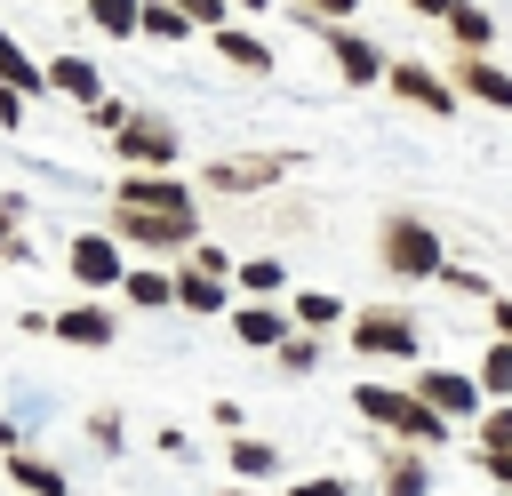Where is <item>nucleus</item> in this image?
Here are the masks:
<instances>
[{"instance_id": "9b49d317", "label": "nucleus", "mask_w": 512, "mask_h": 496, "mask_svg": "<svg viewBox=\"0 0 512 496\" xmlns=\"http://www.w3.org/2000/svg\"><path fill=\"white\" fill-rule=\"evenodd\" d=\"M200 176H184V168H120V184H112V200H128V208H168V216H200Z\"/></svg>"}, {"instance_id": "c756f323", "label": "nucleus", "mask_w": 512, "mask_h": 496, "mask_svg": "<svg viewBox=\"0 0 512 496\" xmlns=\"http://www.w3.org/2000/svg\"><path fill=\"white\" fill-rule=\"evenodd\" d=\"M232 280H240L248 296H280V288H288V264H280V256H248Z\"/></svg>"}, {"instance_id": "0eeeda50", "label": "nucleus", "mask_w": 512, "mask_h": 496, "mask_svg": "<svg viewBox=\"0 0 512 496\" xmlns=\"http://www.w3.org/2000/svg\"><path fill=\"white\" fill-rule=\"evenodd\" d=\"M64 280H72V288H120V280H128V240H120L112 224L72 232V240H64Z\"/></svg>"}, {"instance_id": "e433bc0d", "label": "nucleus", "mask_w": 512, "mask_h": 496, "mask_svg": "<svg viewBox=\"0 0 512 496\" xmlns=\"http://www.w3.org/2000/svg\"><path fill=\"white\" fill-rule=\"evenodd\" d=\"M192 264H208V272H224V280H232V272H240V264H232V256H224V248H216V240H200V248H192Z\"/></svg>"}, {"instance_id": "b1692460", "label": "nucleus", "mask_w": 512, "mask_h": 496, "mask_svg": "<svg viewBox=\"0 0 512 496\" xmlns=\"http://www.w3.org/2000/svg\"><path fill=\"white\" fill-rule=\"evenodd\" d=\"M104 40H144V0H80Z\"/></svg>"}, {"instance_id": "2f4dec72", "label": "nucleus", "mask_w": 512, "mask_h": 496, "mask_svg": "<svg viewBox=\"0 0 512 496\" xmlns=\"http://www.w3.org/2000/svg\"><path fill=\"white\" fill-rule=\"evenodd\" d=\"M80 112H88V128H96V136H120L136 104H120V96H96V104H80Z\"/></svg>"}, {"instance_id": "ddd939ff", "label": "nucleus", "mask_w": 512, "mask_h": 496, "mask_svg": "<svg viewBox=\"0 0 512 496\" xmlns=\"http://www.w3.org/2000/svg\"><path fill=\"white\" fill-rule=\"evenodd\" d=\"M456 88L472 96V104H488V112H512V72L496 64V48H456Z\"/></svg>"}, {"instance_id": "f257e3e1", "label": "nucleus", "mask_w": 512, "mask_h": 496, "mask_svg": "<svg viewBox=\"0 0 512 496\" xmlns=\"http://www.w3.org/2000/svg\"><path fill=\"white\" fill-rule=\"evenodd\" d=\"M352 416L376 424L384 440H416V448H448V416L416 392V384H384V376H360L352 384Z\"/></svg>"}, {"instance_id": "473e14b6", "label": "nucleus", "mask_w": 512, "mask_h": 496, "mask_svg": "<svg viewBox=\"0 0 512 496\" xmlns=\"http://www.w3.org/2000/svg\"><path fill=\"white\" fill-rule=\"evenodd\" d=\"M88 448H96V456H120V448H128V432H120V416H112V408H96V416H88Z\"/></svg>"}, {"instance_id": "412c9836", "label": "nucleus", "mask_w": 512, "mask_h": 496, "mask_svg": "<svg viewBox=\"0 0 512 496\" xmlns=\"http://www.w3.org/2000/svg\"><path fill=\"white\" fill-rule=\"evenodd\" d=\"M120 296H128L136 312H168V304H176V272H168V264H128Z\"/></svg>"}, {"instance_id": "a18cd8bd", "label": "nucleus", "mask_w": 512, "mask_h": 496, "mask_svg": "<svg viewBox=\"0 0 512 496\" xmlns=\"http://www.w3.org/2000/svg\"><path fill=\"white\" fill-rule=\"evenodd\" d=\"M8 240H16V224H8V216H0V264H8Z\"/></svg>"}, {"instance_id": "c03bdc74", "label": "nucleus", "mask_w": 512, "mask_h": 496, "mask_svg": "<svg viewBox=\"0 0 512 496\" xmlns=\"http://www.w3.org/2000/svg\"><path fill=\"white\" fill-rule=\"evenodd\" d=\"M232 8H240V16H264V8H272V0H232Z\"/></svg>"}, {"instance_id": "f704fd0d", "label": "nucleus", "mask_w": 512, "mask_h": 496, "mask_svg": "<svg viewBox=\"0 0 512 496\" xmlns=\"http://www.w3.org/2000/svg\"><path fill=\"white\" fill-rule=\"evenodd\" d=\"M176 8H192V24H200V32H216V24H232V16H240L232 0H176Z\"/></svg>"}, {"instance_id": "6ab92c4d", "label": "nucleus", "mask_w": 512, "mask_h": 496, "mask_svg": "<svg viewBox=\"0 0 512 496\" xmlns=\"http://www.w3.org/2000/svg\"><path fill=\"white\" fill-rule=\"evenodd\" d=\"M208 40H216V56H224V64H232V72H256V80H264V72H272V40H256V32H248V24H240V16H232V24H216V32H208Z\"/></svg>"}, {"instance_id": "37998d69", "label": "nucleus", "mask_w": 512, "mask_h": 496, "mask_svg": "<svg viewBox=\"0 0 512 496\" xmlns=\"http://www.w3.org/2000/svg\"><path fill=\"white\" fill-rule=\"evenodd\" d=\"M216 496H264V488H256V480H240V488H216Z\"/></svg>"}, {"instance_id": "bb28decb", "label": "nucleus", "mask_w": 512, "mask_h": 496, "mask_svg": "<svg viewBox=\"0 0 512 496\" xmlns=\"http://www.w3.org/2000/svg\"><path fill=\"white\" fill-rule=\"evenodd\" d=\"M320 360H328V352H320V328H288V336H280V352H272V368H280V376H312Z\"/></svg>"}, {"instance_id": "ea45409f", "label": "nucleus", "mask_w": 512, "mask_h": 496, "mask_svg": "<svg viewBox=\"0 0 512 496\" xmlns=\"http://www.w3.org/2000/svg\"><path fill=\"white\" fill-rule=\"evenodd\" d=\"M400 8H408V16H424V24H440V16L456 8V0H400Z\"/></svg>"}, {"instance_id": "c9c22d12", "label": "nucleus", "mask_w": 512, "mask_h": 496, "mask_svg": "<svg viewBox=\"0 0 512 496\" xmlns=\"http://www.w3.org/2000/svg\"><path fill=\"white\" fill-rule=\"evenodd\" d=\"M208 424H216V432H248V408H240V400H208Z\"/></svg>"}, {"instance_id": "20e7f679", "label": "nucleus", "mask_w": 512, "mask_h": 496, "mask_svg": "<svg viewBox=\"0 0 512 496\" xmlns=\"http://www.w3.org/2000/svg\"><path fill=\"white\" fill-rule=\"evenodd\" d=\"M296 16H304V32L328 48V64H336V80H344V88H384L392 56H384L368 32H352V16H312L304 0H296Z\"/></svg>"}, {"instance_id": "cd10ccee", "label": "nucleus", "mask_w": 512, "mask_h": 496, "mask_svg": "<svg viewBox=\"0 0 512 496\" xmlns=\"http://www.w3.org/2000/svg\"><path fill=\"white\" fill-rule=\"evenodd\" d=\"M200 24H192V8H176V0H144V40H160V48H176V40H192Z\"/></svg>"}, {"instance_id": "72a5a7b5", "label": "nucleus", "mask_w": 512, "mask_h": 496, "mask_svg": "<svg viewBox=\"0 0 512 496\" xmlns=\"http://www.w3.org/2000/svg\"><path fill=\"white\" fill-rule=\"evenodd\" d=\"M288 496H360V488L336 480V472H312V480H288Z\"/></svg>"}, {"instance_id": "f03ea898", "label": "nucleus", "mask_w": 512, "mask_h": 496, "mask_svg": "<svg viewBox=\"0 0 512 496\" xmlns=\"http://www.w3.org/2000/svg\"><path fill=\"white\" fill-rule=\"evenodd\" d=\"M344 352L352 360H376V368H416L424 360V328L400 304H368V312L344 320Z\"/></svg>"}, {"instance_id": "423d86ee", "label": "nucleus", "mask_w": 512, "mask_h": 496, "mask_svg": "<svg viewBox=\"0 0 512 496\" xmlns=\"http://www.w3.org/2000/svg\"><path fill=\"white\" fill-rule=\"evenodd\" d=\"M112 232L144 256H192L200 248V216H168V208H128L112 200Z\"/></svg>"}, {"instance_id": "393cba45", "label": "nucleus", "mask_w": 512, "mask_h": 496, "mask_svg": "<svg viewBox=\"0 0 512 496\" xmlns=\"http://www.w3.org/2000/svg\"><path fill=\"white\" fill-rule=\"evenodd\" d=\"M0 88H16V96H48V64H32V56L16 48V32H0Z\"/></svg>"}, {"instance_id": "6e6552de", "label": "nucleus", "mask_w": 512, "mask_h": 496, "mask_svg": "<svg viewBox=\"0 0 512 496\" xmlns=\"http://www.w3.org/2000/svg\"><path fill=\"white\" fill-rule=\"evenodd\" d=\"M384 88H392L400 104H416V112H432V120H456V104H472V96L456 88V72H440V64H424V56H392V72H384Z\"/></svg>"}, {"instance_id": "c85d7f7f", "label": "nucleus", "mask_w": 512, "mask_h": 496, "mask_svg": "<svg viewBox=\"0 0 512 496\" xmlns=\"http://www.w3.org/2000/svg\"><path fill=\"white\" fill-rule=\"evenodd\" d=\"M472 368H480V384H488V400H512V336H496V344H488V352H480Z\"/></svg>"}, {"instance_id": "79ce46f5", "label": "nucleus", "mask_w": 512, "mask_h": 496, "mask_svg": "<svg viewBox=\"0 0 512 496\" xmlns=\"http://www.w3.org/2000/svg\"><path fill=\"white\" fill-rule=\"evenodd\" d=\"M312 16H360V0H304Z\"/></svg>"}, {"instance_id": "aec40b11", "label": "nucleus", "mask_w": 512, "mask_h": 496, "mask_svg": "<svg viewBox=\"0 0 512 496\" xmlns=\"http://www.w3.org/2000/svg\"><path fill=\"white\" fill-rule=\"evenodd\" d=\"M224 464H232V480H280V448L256 432H224Z\"/></svg>"}, {"instance_id": "a878e982", "label": "nucleus", "mask_w": 512, "mask_h": 496, "mask_svg": "<svg viewBox=\"0 0 512 496\" xmlns=\"http://www.w3.org/2000/svg\"><path fill=\"white\" fill-rule=\"evenodd\" d=\"M472 456H512V400H488L472 416Z\"/></svg>"}, {"instance_id": "a19ab883", "label": "nucleus", "mask_w": 512, "mask_h": 496, "mask_svg": "<svg viewBox=\"0 0 512 496\" xmlns=\"http://www.w3.org/2000/svg\"><path fill=\"white\" fill-rule=\"evenodd\" d=\"M480 472H488V480H496V488L512 496V456H480Z\"/></svg>"}, {"instance_id": "4c0bfd02", "label": "nucleus", "mask_w": 512, "mask_h": 496, "mask_svg": "<svg viewBox=\"0 0 512 496\" xmlns=\"http://www.w3.org/2000/svg\"><path fill=\"white\" fill-rule=\"evenodd\" d=\"M488 328H496V336H512V288H496V296H488Z\"/></svg>"}, {"instance_id": "a211bd4d", "label": "nucleus", "mask_w": 512, "mask_h": 496, "mask_svg": "<svg viewBox=\"0 0 512 496\" xmlns=\"http://www.w3.org/2000/svg\"><path fill=\"white\" fill-rule=\"evenodd\" d=\"M48 88H56L64 104H96V96H104V72H96V56L64 48V56H48Z\"/></svg>"}, {"instance_id": "2eb2a0df", "label": "nucleus", "mask_w": 512, "mask_h": 496, "mask_svg": "<svg viewBox=\"0 0 512 496\" xmlns=\"http://www.w3.org/2000/svg\"><path fill=\"white\" fill-rule=\"evenodd\" d=\"M232 288H240V280H224V272H208V264L176 256V312H192V320H216V312H232Z\"/></svg>"}, {"instance_id": "1a4fd4ad", "label": "nucleus", "mask_w": 512, "mask_h": 496, "mask_svg": "<svg viewBox=\"0 0 512 496\" xmlns=\"http://www.w3.org/2000/svg\"><path fill=\"white\" fill-rule=\"evenodd\" d=\"M112 152H120L128 168H184V128H176L168 112L136 104V112H128V128L112 136Z\"/></svg>"}, {"instance_id": "dca6fc26", "label": "nucleus", "mask_w": 512, "mask_h": 496, "mask_svg": "<svg viewBox=\"0 0 512 496\" xmlns=\"http://www.w3.org/2000/svg\"><path fill=\"white\" fill-rule=\"evenodd\" d=\"M296 328V312H280L272 296H248V304H232V336L248 344V352H280V336Z\"/></svg>"}, {"instance_id": "7ed1b4c3", "label": "nucleus", "mask_w": 512, "mask_h": 496, "mask_svg": "<svg viewBox=\"0 0 512 496\" xmlns=\"http://www.w3.org/2000/svg\"><path fill=\"white\" fill-rule=\"evenodd\" d=\"M376 264H384L392 280H440V264H448V240H440V224H424V216L392 208V216L376 224Z\"/></svg>"}, {"instance_id": "f8f14e48", "label": "nucleus", "mask_w": 512, "mask_h": 496, "mask_svg": "<svg viewBox=\"0 0 512 496\" xmlns=\"http://www.w3.org/2000/svg\"><path fill=\"white\" fill-rule=\"evenodd\" d=\"M56 344H64V352H112V344H120V312H112L104 296H80V304L56 312Z\"/></svg>"}, {"instance_id": "39448f33", "label": "nucleus", "mask_w": 512, "mask_h": 496, "mask_svg": "<svg viewBox=\"0 0 512 496\" xmlns=\"http://www.w3.org/2000/svg\"><path fill=\"white\" fill-rule=\"evenodd\" d=\"M304 168V152H224V160H200V192L216 200H256L272 184H288Z\"/></svg>"}, {"instance_id": "5701e85b", "label": "nucleus", "mask_w": 512, "mask_h": 496, "mask_svg": "<svg viewBox=\"0 0 512 496\" xmlns=\"http://www.w3.org/2000/svg\"><path fill=\"white\" fill-rule=\"evenodd\" d=\"M440 24H448V48H496V16L480 0H456Z\"/></svg>"}, {"instance_id": "7c9ffc66", "label": "nucleus", "mask_w": 512, "mask_h": 496, "mask_svg": "<svg viewBox=\"0 0 512 496\" xmlns=\"http://www.w3.org/2000/svg\"><path fill=\"white\" fill-rule=\"evenodd\" d=\"M440 288H448V296H472V304H488V296H496V280H488V272H472V264H440Z\"/></svg>"}, {"instance_id": "4468645a", "label": "nucleus", "mask_w": 512, "mask_h": 496, "mask_svg": "<svg viewBox=\"0 0 512 496\" xmlns=\"http://www.w3.org/2000/svg\"><path fill=\"white\" fill-rule=\"evenodd\" d=\"M376 496H432V448L384 440V456H376Z\"/></svg>"}, {"instance_id": "58836bf2", "label": "nucleus", "mask_w": 512, "mask_h": 496, "mask_svg": "<svg viewBox=\"0 0 512 496\" xmlns=\"http://www.w3.org/2000/svg\"><path fill=\"white\" fill-rule=\"evenodd\" d=\"M16 448H24V424H16L8 408H0V456H16Z\"/></svg>"}, {"instance_id": "4be33fe9", "label": "nucleus", "mask_w": 512, "mask_h": 496, "mask_svg": "<svg viewBox=\"0 0 512 496\" xmlns=\"http://www.w3.org/2000/svg\"><path fill=\"white\" fill-rule=\"evenodd\" d=\"M288 312H296V328H320V336H328V328H344V320H352V312H344V296H336V288H296V296H288Z\"/></svg>"}, {"instance_id": "9d476101", "label": "nucleus", "mask_w": 512, "mask_h": 496, "mask_svg": "<svg viewBox=\"0 0 512 496\" xmlns=\"http://www.w3.org/2000/svg\"><path fill=\"white\" fill-rule=\"evenodd\" d=\"M448 424H472L480 408H488V384H480V368H448V360H416V376H408Z\"/></svg>"}, {"instance_id": "f3484780", "label": "nucleus", "mask_w": 512, "mask_h": 496, "mask_svg": "<svg viewBox=\"0 0 512 496\" xmlns=\"http://www.w3.org/2000/svg\"><path fill=\"white\" fill-rule=\"evenodd\" d=\"M0 480H16V496H72L64 464H48L40 448H16V456H0Z\"/></svg>"}]
</instances>
